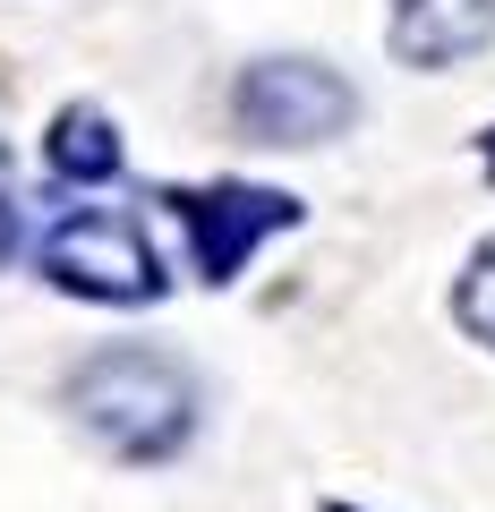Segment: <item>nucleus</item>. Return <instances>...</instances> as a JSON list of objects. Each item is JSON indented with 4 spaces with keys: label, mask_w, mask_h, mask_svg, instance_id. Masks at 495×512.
I'll return each instance as SVG.
<instances>
[{
    "label": "nucleus",
    "mask_w": 495,
    "mask_h": 512,
    "mask_svg": "<svg viewBox=\"0 0 495 512\" xmlns=\"http://www.w3.org/2000/svg\"><path fill=\"white\" fill-rule=\"evenodd\" d=\"M487 180H495V128H487Z\"/></svg>",
    "instance_id": "nucleus-9"
},
{
    "label": "nucleus",
    "mask_w": 495,
    "mask_h": 512,
    "mask_svg": "<svg viewBox=\"0 0 495 512\" xmlns=\"http://www.w3.org/2000/svg\"><path fill=\"white\" fill-rule=\"evenodd\" d=\"M35 265H43L52 291L103 299V308H146L171 282L154 239H146V222L129 205H69V214H52L43 239H35Z\"/></svg>",
    "instance_id": "nucleus-2"
},
{
    "label": "nucleus",
    "mask_w": 495,
    "mask_h": 512,
    "mask_svg": "<svg viewBox=\"0 0 495 512\" xmlns=\"http://www.w3.org/2000/svg\"><path fill=\"white\" fill-rule=\"evenodd\" d=\"M69 419L103 444L111 461H171L197 436V376L163 350H94L69 367Z\"/></svg>",
    "instance_id": "nucleus-1"
},
{
    "label": "nucleus",
    "mask_w": 495,
    "mask_h": 512,
    "mask_svg": "<svg viewBox=\"0 0 495 512\" xmlns=\"http://www.w3.org/2000/svg\"><path fill=\"white\" fill-rule=\"evenodd\" d=\"M453 316H461V333H470V342H487V350H495V239L470 256V265H461Z\"/></svg>",
    "instance_id": "nucleus-7"
},
{
    "label": "nucleus",
    "mask_w": 495,
    "mask_h": 512,
    "mask_svg": "<svg viewBox=\"0 0 495 512\" xmlns=\"http://www.w3.org/2000/svg\"><path fill=\"white\" fill-rule=\"evenodd\" d=\"M52 171L77 180V188L120 180V128H111V111H94V103L60 111V120H52Z\"/></svg>",
    "instance_id": "nucleus-6"
},
{
    "label": "nucleus",
    "mask_w": 495,
    "mask_h": 512,
    "mask_svg": "<svg viewBox=\"0 0 495 512\" xmlns=\"http://www.w3.org/2000/svg\"><path fill=\"white\" fill-rule=\"evenodd\" d=\"M231 111H239V128H248L257 146H325V137L350 128L359 94H350L325 60H257V69H239Z\"/></svg>",
    "instance_id": "nucleus-3"
},
{
    "label": "nucleus",
    "mask_w": 495,
    "mask_h": 512,
    "mask_svg": "<svg viewBox=\"0 0 495 512\" xmlns=\"http://www.w3.org/2000/svg\"><path fill=\"white\" fill-rule=\"evenodd\" d=\"M171 214H180V231H188L197 274H205V282H231L274 231H291V222H299V205L282 197V188H239V180H222V188H188V197H171Z\"/></svg>",
    "instance_id": "nucleus-4"
},
{
    "label": "nucleus",
    "mask_w": 495,
    "mask_h": 512,
    "mask_svg": "<svg viewBox=\"0 0 495 512\" xmlns=\"http://www.w3.org/2000/svg\"><path fill=\"white\" fill-rule=\"evenodd\" d=\"M26 231H35V214H26V188H18V163L0 154V265H18Z\"/></svg>",
    "instance_id": "nucleus-8"
},
{
    "label": "nucleus",
    "mask_w": 495,
    "mask_h": 512,
    "mask_svg": "<svg viewBox=\"0 0 495 512\" xmlns=\"http://www.w3.org/2000/svg\"><path fill=\"white\" fill-rule=\"evenodd\" d=\"M495 0H393V60L410 69H453V60L487 52Z\"/></svg>",
    "instance_id": "nucleus-5"
}]
</instances>
